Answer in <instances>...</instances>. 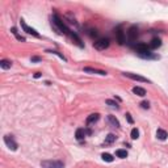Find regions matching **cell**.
I'll use <instances>...</instances> for the list:
<instances>
[{"label": "cell", "mask_w": 168, "mask_h": 168, "mask_svg": "<svg viewBox=\"0 0 168 168\" xmlns=\"http://www.w3.org/2000/svg\"><path fill=\"white\" fill-rule=\"evenodd\" d=\"M108 121H109L114 127H120V122H118V120H117L114 116H108Z\"/></svg>", "instance_id": "cell-16"}, {"label": "cell", "mask_w": 168, "mask_h": 168, "mask_svg": "<svg viewBox=\"0 0 168 168\" xmlns=\"http://www.w3.org/2000/svg\"><path fill=\"white\" fill-rule=\"evenodd\" d=\"M135 50H137V53L141 57H143V58H155L154 55L151 54L150 51V47H148L147 45L144 43H138L137 46H135Z\"/></svg>", "instance_id": "cell-2"}, {"label": "cell", "mask_w": 168, "mask_h": 168, "mask_svg": "<svg viewBox=\"0 0 168 168\" xmlns=\"http://www.w3.org/2000/svg\"><path fill=\"white\" fill-rule=\"evenodd\" d=\"M20 24H21V28L24 29V32H26L28 34H32V36H34V37H40L38 32H37V30H34L33 28L28 26V25L25 24V21H24V20H21V21H20Z\"/></svg>", "instance_id": "cell-7"}, {"label": "cell", "mask_w": 168, "mask_h": 168, "mask_svg": "<svg viewBox=\"0 0 168 168\" xmlns=\"http://www.w3.org/2000/svg\"><path fill=\"white\" fill-rule=\"evenodd\" d=\"M11 66H12V63H11L9 61H5V59L0 61V67H1L3 70H8V69H11Z\"/></svg>", "instance_id": "cell-18"}, {"label": "cell", "mask_w": 168, "mask_h": 168, "mask_svg": "<svg viewBox=\"0 0 168 168\" xmlns=\"http://www.w3.org/2000/svg\"><path fill=\"white\" fill-rule=\"evenodd\" d=\"M101 158H103L104 161H108V163H112V161H113V156L110 154H105V152H104V154L101 155Z\"/></svg>", "instance_id": "cell-20"}, {"label": "cell", "mask_w": 168, "mask_h": 168, "mask_svg": "<svg viewBox=\"0 0 168 168\" xmlns=\"http://www.w3.org/2000/svg\"><path fill=\"white\" fill-rule=\"evenodd\" d=\"M84 72H88V74H96V75H101V76H105L106 75V71H103V70H97V69H92V67H84L83 69Z\"/></svg>", "instance_id": "cell-9"}, {"label": "cell", "mask_w": 168, "mask_h": 168, "mask_svg": "<svg viewBox=\"0 0 168 168\" xmlns=\"http://www.w3.org/2000/svg\"><path fill=\"white\" fill-rule=\"evenodd\" d=\"M126 118H127V121H129L130 124H133V118H131V116L129 113H126Z\"/></svg>", "instance_id": "cell-27"}, {"label": "cell", "mask_w": 168, "mask_h": 168, "mask_svg": "<svg viewBox=\"0 0 168 168\" xmlns=\"http://www.w3.org/2000/svg\"><path fill=\"white\" fill-rule=\"evenodd\" d=\"M161 46V41L159 38H152L151 40V43H150V47L151 49H158Z\"/></svg>", "instance_id": "cell-15"}, {"label": "cell", "mask_w": 168, "mask_h": 168, "mask_svg": "<svg viewBox=\"0 0 168 168\" xmlns=\"http://www.w3.org/2000/svg\"><path fill=\"white\" fill-rule=\"evenodd\" d=\"M100 118V114L99 113H92L91 116L87 117V125H91V124H95V122H97Z\"/></svg>", "instance_id": "cell-11"}, {"label": "cell", "mask_w": 168, "mask_h": 168, "mask_svg": "<svg viewBox=\"0 0 168 168\" xmlns=\"http://www.w3.org/2000/svg\"><path fill=\"white\" fill-rule=\"evenodd\" d=\"M133 92L135 93V95H138V96L143 97L144 95H146V89L142 88V87H134V88H133Z\"/></svg>", "instance_id": "cell-14"}, {"label": "cell", "mask_w": 168, "mask_h": 168, "mask_svg": "<svg viewBox=\"0 0 168 168\" xmlns=\"http://www.w3.org/2000/svg\"><path fill=\"white\" fill-rule=\"evenodd\" d=\"M41 167L42 168H65L63 161L59 160H43L41 161Z\"/></svg>", "instance_id": "cell-3"}, {"label": "cell", "mask_w": 168, "mask_h": 168, "mask_svg": "<svg viewBox=\"0 0 168 168\" xmlns=\"http://www.w3.org/2000/svg\"><path fill=\"white\" fill-rule=\"evenodd\" d=\"M124 76L126 78H130L133 80H137V82H142V83H150V80L147 78H143L141 75H135V74H131V72H124Z\"/></svg>", "instance_id": "cell-6"}, {"label": "cell", "mask_w": 168, "mask_h": 168, "mask_svg": "<svg viewBox=\"0 0 168 168\" xmlns=\"http://www.w3.org/2000/svg\"><path fill=\"white\" fill-rule=\"evenodd\" d=\"M141 106L143 109H148V108H150V104H148L147 101H143V103H141Z\"/></svg>", "instance_id": "cell-25"}, {"label": "cell", "mask_w": 168, "mask_h": 168, "mask_svg": "<svg viewBox=\"0 0 168 168\" xmlns=\"http://www.w3.org/2000/svg\"><path fill=\"white\" fill-rule=\"evenodd\" d=\"M108 105H110V106H114V108H118V104L116 103V101H113V100H106L105 101Z\"/></svg>", "instance_id": "cell-24"}, {"label": "cell", "mask_w": 168, "mask_h": 168, "mask_svg": "<svg viewBox=\"0 0 168 168\" xmlns=\"http://www.w3.org/2000/svg\"><path fill=\"white\" fill-rule=\"evenodd\" d=\"M47 53H50V54H55V55H58V57H59V58H61V59H63V61H66V58H65V57H63V55L61 54V53H59V51H55V50H47Z\"/></svg>", "instance_id": "cell-22"}, {"label": "cell", "mask_w": 168, "mask_h": 168, "mask_svg": "<svg viewBox=\"0 0 168 168\" xmlns=\"http://www.w3.org/2000/svg\"><path fill=\"white\" fill-rule=\"evenodd\" d=\"M51 25H53V28H54L55 30L58 32V33H61V34H70L69 28L66 26L65 22H63V21L59 18L58 14H53Z\"/></svg>", "instance_id": "cell-1"}, {"label": "cell", "mask_w": 168, "mask_h": 168, "mask_svg": "<svg viewBox=\"0 0 168 168\" xmlns=\"http://www.w3.org/2000/svg\"><path fill=\"white\" fill-rule=\"evenodd\" d=\"M93 46H95V49H97V50H105V49L109 46V40H108V38H101V40L95 42Z\"/></svg>", "instance_id": "cell-5"}, {"label": "cell", "mask_w": 168, "mask_h": 168, "mask_svg": "<svg viewBox=\"0 0 168 168\" xmlns=\"http://www.w3.org/2000/svg\"><path fill=\"white\" fill-rule=\"evenodd\" d=\"M127 36H129V40H130V41H134L138 36L137 26H130V29H129V32H127Z\"/></svg>", "instance_id": "cell-10"}, {"label": "cell", "mask_w": 168, "mask_h": 168, "mask_svg": "<svg viewBox=\"0 0 168 168\" xmlns=\"http://www.w3.org/2000/svg\"><path fill=\"white\" fill-rule=\"evenodd\" d=\"M168 137V133L165 130H163V129H158V131H156V138L158 139H160V141H165Z\"/></svg>", "instance_id": "cell-13"}, {"label": "cell", "mask_w": 168, "mask_h": 168, "mask_svg": "<svg viewBox=\"0 0 168 168\" xmlns=\"http://www.w3.org/2000/svg\"><path fill=\"white\" fill-rule=\"evenodd\" d=\"M130 137H131V139H138V138H139V131H138V129L134 127L130 133Z\"/></svg>", "instance_id": "cell-21"}, {"label": "cell", "mask_w": 168, "mask_h": 168, "mask_svg": "<svg viewBox=\"0 0 168 168\" xmlns=\"http://www.w3.org/2000/svg\"><path fill=\"white\" fill-rule=\"evenodd\" d=\"M86 134H87V131L83 129V127H80V129H78L76 130V133H75V138L78 139V141H83L84 138H86Z\"/></svg>", "instance_id": "cell-12"}, {"label": "cell", "mask_w": 168, "mask_h": 168, "mask_svg": "<svg viewBox=\"0 0 168 168\" xmlns=\"http://www.w3.org/2000/svg\"><path fill=\"white\" fill-rule=\"evenodd\" d=\"M40 61H41L40 57H32V62H40Z\"/></svg>", "instance_id": "cell-26"}, {"label": "cell", "mask_w": 168, "mask_h": 168, "mask_svg": "<svg viewBox=\"0 0 168 168\" xmlns=\"http://www.w3.org/2000/svg\"><path fill=\"white\" fill-rule=\"evenodd\" d=\"M4 143L7 144V146H8V147H9L12 151H16V150H17V143H16V141H14V138L12 137V135H9V134L4 135Z\"/></svg>", "instance_id": "cell-4"}, {"label": "cell", "mask_w": 168, "mask_h": 168, "mask_svg": "<svg viewBox=\"0 0 168 168\" xmlns=\"http://www.w3.org/2000/svg\"><path fill=\"white\" fill-rule=\"evenodd\" d=\"M116 156L117 158H121V159L127 158V151L126 150H117L116 151Z\"/></svg>", "instance_id": "cell-19"}, {"label": "cell", "mask_w": 168, "mask_h": 168, "mask_svg": "<svg viewBox=\"0 0 168 168\" xmlns=\"http://www.w3.org/2000/svg\"><path fill=\"white\" fill-rule=\"evenodd\" d=\"M117 139V137L114 135V134H108L105 138V144H110V143H113L114 141Z\"/></svg>", "instance_id": "cell-17"}, {"label": "cell", "mask_w": 168, "mask_h": 168, "mask_svg": "<svg viewBox=\"0 0 168 168\" xmlns=\"http://www.w3.org/2000/svg\"><path fill=\"white\" fill-rule=\"evenodd\" d=\"M40 76H41V72H36V74H34V78H36V79H38Z\"/></svg>", "instance_id": "cell-28"}, {"label": "cell", "mask_w": 168, "mask_h": 168, "mask_svg": "<svg viewBox=\"0 0 168 168\" xmlns=\"http://www.w3.org/2000/svg\"><path fill=\"white\" fill-rule=\"evenodd\" d=\"M116 37H117V42L120 45H124L126 42V37H125V33L122 32L121 28H117L116 29Z\"/></svg>", "instance_id": "cell-8"}, {"label": "cell", "mask_w": 168, "mask_h": 168, "mask_svg": "<svg viewBox=\"0 0 168 168\" xmlns=\"http://www.w3.org/2000/svg\"><path fill=\"white\" fill-rule=\"evenodd\" d=\"M12 33H13L14 36H16V37H17V40H20V41H22L24 42L25 41V38H22V37H20V36L17 34V30H16V28H12Z\"/></svg>", "instance_id": "cell-23"}]
</instances>
